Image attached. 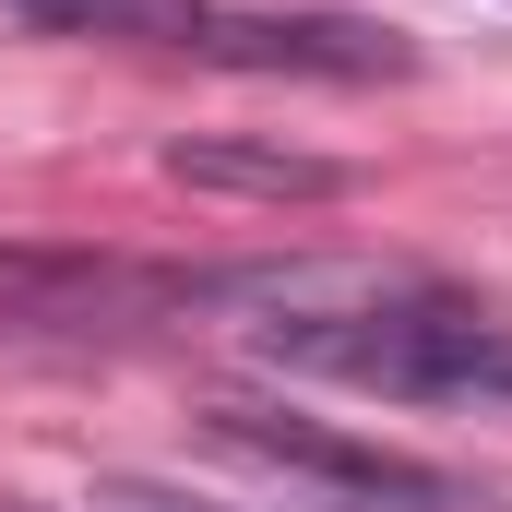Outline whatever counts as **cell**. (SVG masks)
I'll return each mask as SVG.
<instances>
[{"instance_id":"1","label":"cell","mask_w":512,"mask_h":512,"mask_svg":"<svg viewBox=\"0 0 512 512\" xmlns=\"http://www.w3.org/2000/svg\"><path fill=\"white\" fill-rule=\"evenodd\" d=\"M203 441L251 453L274 477H310L322 501H358V512H489L465 477H441L417 453H382V441H346V429H322L298 405H262V393H203Z\"/></svg>"},{"instance_id":"2","label":"cell","mask_w":512,"mask_h":512,"mask_svg":"<svg viewBox=\"0 0 512 512\" xmlns=\"http://www.w3.org/2000/svg\"><path fill=\"white\" fill-rule=\"evenodd\" d=\"M191 60H227V72H298V84H405L417 48L358 24V12H191L179 24Z\"/></svg>"},{"instance_id":"3","label":"cell","mask_w":512,"mask_h":512,"mask_svg":"<svg viewBox=\"0 0 512 512\" xmlns=\"http://www.w3.org/2000/svg\"><path fill=\"white\" fill-rule=\"evenodd\" d=\"M131 310H191V274H131V262H72V251H0V334H72V322H131Z\"/></svg>"},{"instance_id":"4","label":"cell","mask_w":512,"mask_h":512,"mask_svg":"<svg viewBox=\"0 0 512 512\" xmlns=\"http://www.w3.org/2000/svg\"><path fill=\"white\" fill-rule=\"evenodd\" d=\"M167 179H191V191H239V203H334V191H346L334 155L239 143V131H179V143H167Z\"/></svg>"},{"instance_id":"5","label":"cell","mask_w":512,"mask_h":512,"mask_svg":"<svg viewBox=\"0 0 512 512\" xmlns=\"http://www.w3.org/2000/svg\"><path fill=\"white\" fill-rule=\"evenodd\" d=\"M0 12L60 24V36H167V48H179V24H191L203 0H0Z\"/></svg>"}]
</instances>
